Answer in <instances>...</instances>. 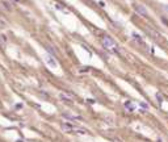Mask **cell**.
<instances>
[{
	"label": "cell",
	"instance_id": "6da1fadb",
	"mask_svg": "<svg viewBox=\"0 0 168 142\" xmlns=\"http://www.w3.org/2000/svg\"><path fill=\"white\" fill-rule=\"evenodd\" d=\"M102 46L113 54H120V47H118L117 42L112 37H109V36H104V38H102Z\"/></svg>",
	"mask_w": 168,
	"mask_h": 142
},
{
	"label": "cell",
	"instance_id": "7a4b0ae2",
	"mask_svg": "<svg viewBox=\"0 0 168 142\" xmlns=\"http://www.w3.org/2000/svg\"><path fill=\"white\" fill-rule=\"evenodd\" d=\"M60 128H62L66 133H72L74 128H75V124H74L72 121H63L62 124H60Z\"/></svg>",
	"mask_w": 168,
	"mask_h": 142
},
{
	"label": "cell",
	"instance_id": "3957f363",
	"mask_svg": "<svg viewBox=\"0 0 168 142\" xmlns=\"http://www.w3.org/2000/svg\"><path fill=\"white\" fill-rule=\"evenodd\" d=\"M62 116L66 118L67 121H80L82 120V117L80 116H78V114H72V113H68V112H63L62 113Z\"/></svg>",
	"mask_w": 168,
	"mask_h": 142
},
{
	"label": "cell",
	"instance_id": "277c9868",
	"mask_svg": "<svg viewBox=\"0 0 168 142\" xmlns=\"http://www.w3.org/2000/svg\"><path fill=\"white\" fill-rule=\"evenodd\" d=\"M147 32H148V34L151 36V37H152V40L155 41V42L160 44V45L163 44V38H162V36H160L159 33H158V32H155V30H151V29H148Z\"/></svg>",
	"mask_w": 168,
	"mask_h": 142
},
{
	"label": "cell",
	"instance_id": "5b68a950",
	"mask_svg": "<svg viewBox=\"0 0 168 142\" xmlns=\"http://www.w3.org/2000/svg\"><path fill=\"white\" fill-rule=\"evenodd\" d=\"M72 133H74V134H80V136H87V134H89L88 129H85V128H83V126H79V125H75Z\"/></svg>",
	"mask_w": 168,
	"mask_h": 142
},
{
	"label": "cell",
	"instance_id": "8992f818",
	"mask_svg": "<svg viewBox=\"0 0 168 142\" xmlns=\"http://www.w3.org/2000/svg\"><path fill=\"white\" fill-rule=\"evenodd\" d=\"M134 9L137 11L141 16H144V17L147 16V9H146V7H144V5H142V4H135Z\"/></svg>",
	"mask_w": 168,
	"mask_h": 142
},
{
	"label": "cell",
	"instance_id": "52a82bcc",
	"mask_svg": "<svg viewBox=\"0 0 168 142\" xmlns=\"http://www.w3.org/2000/svg\"><path fill=\"white\" fill-rule=\"evenodd\" d=\"M46 63H47L51 68H57V66H58V63L55 62V59H54V57L51 55V54H47V55H46Z\"/></svg>",
	"mask_w": 168,
	"mask_h": 142
},
{
	"label": "cell",
	"instance_id": "ba28073f",
	"mask_svg": "<svg viewBox=\"0 0 168 142\" xmlns=\"http://www.w3.org/2000/svg\"><path fill=\"white\" fill-rule=\"evenodd\" d=\"M59 99L62 100V101H63L64 104H72V103H74V100H72L71 97H70L68 95L64 94V92H60V94H59Z\"/></svg>",
	"mask_w": 168,
	"mask_h": 142
},
{
	"label": "cell",
	"instance_id": "9c48e42d",
	"mask_svg": "<svg viewBox=\"0 0 168 142\" xmlns=\"http://www.w3.org/2000/svg\"><path fill=\"white\" fill-rule=\"evenodd\" d=\"M124 105H125V108L127 109L129 112H134L135 109H137V107H135V104H134L133 101H125Z\"/></svg>",
	"mask_w": 168,
	"mask_h": 142
},
{
	"label": "cell",
	"instance_id": "30bf717a",
	"mask_svg": "<svg viewBox=\"0 0 168 142\" xmlns=\"http://www.w3.org/2000/svg\"><path fill=\"white\" fill-rule=\"evenodd\" d=\"M0 4H1L3 9H7V11H12V8H13V5H12L9 1H7V0H1V1H0Z\"/></svg>",
	"mask_w": 168,
	"mask_h": 142
},
{
	"label": "cell",
	"instance_id": "8fae6325",
	"mask_svg": "<svg viewBox=\"0 0 168 142\" xmlns=\"http://www.w3.org/2000/svg\"><path fill=\"white\" fill-rule=\"evenodd\" d=\"M46 50H47L49 54H51V55H55V54H57V50L51 46V45H46Z\"/></svg>",
	"mask_w": 168,
	"mask_h": 142
},
{
	"label": "cell",
	"instance_id": "7c38bea8",
	"mask_svg": "<svg viewBox=\"0 0 168 142\" xmlns=\"http://www.w3.org/2000/svg\"><path fill=\"white\" fill-rule=\"evenodd\" d=\"M139 107H141V109L143 108L144 111H147V109H148V105H147L146 103H139Z\"/></svg>",
	"mask_w": 168,
	"mask_h": 142
},
{
	"label": "cell",
	"instance_id": "4fadbf2b",
	"mask_svg": "<svg viewBox=\"0 0 168 142\" xmlns=\"http://www.w3.org/2000/svg\"><path fill=\"white\" fill-rule=\"evenodd\" d=\"M16 1H21V0H16Z\"/></svg>",
	"mask_w": 168,
	"mask_h": 142
}]
</instances>
